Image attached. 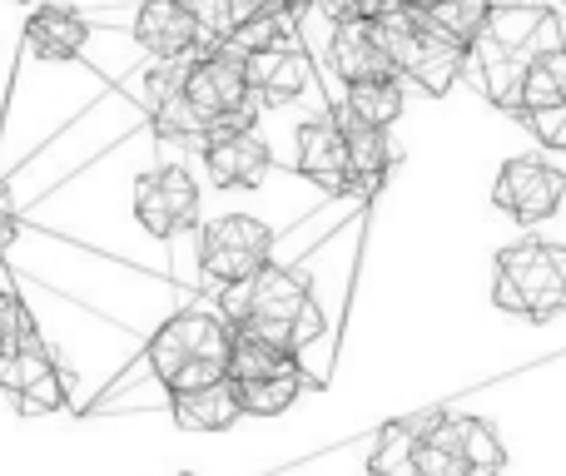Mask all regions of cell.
<instances>
[{"mask_svg":"<svg viewBox=\"0 0 566 476\" xmlns=\"http://www.w3.org/2000/svg\"><path fill=\"white\" fill-rule=\"evenodd\" d=\"M562 45H566V30L552 6H542V0H502V6H492L482 35L468 45L462 80H472L488 105L517 115L522 75Z\"/></svg>","mask_w":566,"mask_h":476,"instance_id":"1","label":"cell"},{"mask_svg":"<svg viewBox=\"0 0 566 476\" xmlns=\"http://www.w3.org/2000/svg\"><path fill=\"white\" fill-rule=\"evenodd\" d=\"M219 313H224V322L234 328V338L264 342V348L289 352V358H298L323 332V318H318V308H313L308 283L289 268H274V263H269L264 273H254L249 283H239V288H224Z\"/></svg>","mask_w":566,"mask_h":476,"instance_id":"2","label":"cell"},{"mask_svg":"<svg viewBox=\"0 0 566 476\" xmlns=\"http://www.w3.org/2000/svg\"><path fill=\"white\" fill-rule=\"evenodd\" d=\"M229 352H234V328L224 322V313L189 308V313H175L149 338L145 358L155 368V378L169 388V398H179V392H199L224 382Z\"/></svg>","mask_w":566,"mask_h":476,"instance_id":"3","label":"cell"},{"mask_svg":"<svg viewBox=\"0 0 566 476\" xmlns=\"http://www.w3.org/2000/svg\"><path fill=\"white\" fill-rule=\"evenodd\" d=\"M492 303L517 318H557L566 313V248L542 239H522L497 253Z\"/></svg>","mask_w":566,"mask_h":476,"instance_id":"4","label":"cell"},{"mask_svg":"<svg viewBox=\"0 0 566 476\" xmlns=\"http://www.w3.org/2000/svg\"><path fill=\"white\" fill-rule=\"evenodd\" d=\"M373 25H378L382 50H388L392 80H412V85H422L428 95H448V89L462 80V60H468V50L452 45V40H442L412 6L388 10V15L373 20Z\"/></svg>","mask_w":566,"mask_h":476,"instance_id":"5","label":"cell"},{"mask_svg":"<svg viewBox=\"0 0 566 476\" xmlns=\"http://www.w3.org/2000/svg\"><path fill=\"white\" fill-rule=\"evenodd\" d=\"M185 99L209 129L254 125V89L244 75V55L234 45H209L185 65Z\"/></svg>","mask_w":566,"mask_h":476,"instance_id":"6","label":"cell"},{"mask_svg":"<svg viewBox=\"0 0 566 476\" xmlns=\"http://www.w3.org/2000/svg\"><path fill=\"white\" fill-rule=\"evenodd\" d=\"M269 253H274L269 224H259L249 214H224L214 224H205V234H199V273L219 288H239V283L269 268Z\"/></svg>","mask_w":566,"mask_h":476,"instance_id":"7","label":"cell"},{"mask_svg":"<svg viewBox=\"0 0 566 476\" xmlns=\"http://www.w3.org/2000/svg\"><path fill=\"white\" fill-rule=\"evenodd\" d=\"M562 199H566V174L557 165H547V159H532V155L507 159L497 169V179H492V204L527 229L547 224L562 209Z\"/></svg>","mask_w":566,"mask_h":476,"instance_id":"8","label":"cell"},{"mask_svg":"<svg viewBox=\"0 0 566 476\" xmlns=\"http://www.w3.org/2000/svg\"><path fill=\"white\" fill-rule=\"evenodd\" d=\"M135 219L145 234L175 239L199 224V184L185 165H159L135 179Z\"/></svg>","mask_w":566,"mask_h":476,"instance_id":"9","label":"cell"},{"mask_svg":"<svg viewBox=\"0 0 566 476\" xmlns=\"http://www.w3.org/2000/svg\"><path fill=\"white\" fill-rule=\"evenodd\" d=\"M244 75H249L254 99H264V105H293V99H303L313 89V60L298 35L279 30L269 45L244 50Z\"/></svg>","mask_w":566,"mask_h":476,"instance_id":"10","label":"cell"},{"mask_svg":"<svg viewBox=\"0 0 566 476\" xmlns=\"http://www.w3.org/2000/svg\"><path fill=\"white\" fill-rule=\"evenodd\" d=\"M199 149H205V169L219 189H259L274 169V149L254 125H219L209 129Z\"/></svg>","mask_w":566,"mask_h":476,"instance_id":"11","label":"cell"},{"mask_svg":"<svg viewBox=\"0 0 566 476\" xmlns=\"http://www.w3.org/2000/svg\"><path fill=\"white\" fill-rule=\"evenodd\" d=\"M298 174L333 199L353 194L348 135H343L338 115H318V119H303L298 125Z\"/></svg>","mask_w":566,"mask_h":476,"instance_id":"12","label":"cell"},{"mask_svg":"<svg viewBox=\"0 0 566 476\" xmlns=\"http://www.w3.org/2000/svg\"><path fill=\"white\" fill-rule=\"evenodd\" d=\"M135 40L159 65H179V60H195L199 50H209L205 30L189 15L185 0H145L135 15Z\"/></svg>","mask_w":566,"mask_h":476,"instance_id":"13","label":"cell"},{"mask_svg":"<svg viewBox=\"0 0 566 476\" xmlns=\"http://www.w3.org/2000/svg\"><path fill=\"white\" fill-rule=\"evenodd\" d=\"M0 392H10L15 412H25V417L65 408V378H60V368L50 362V352L40 348V338L30 342V348L10 352V358H0Z\"/></svg>","mask_w":566,"mask_h":476,"instance_id":"14","label":"cell"},{"mask_svg":"<svg viewBox=\"0 0 566 476\" xmlns=\"http://www.w3.org/2000/svg\"><path fill=\"white\" fill-rule=\"evenodd\" d=\"M185 65H159L149 70V115H155V135L175 139V145H205L209 125L199 119V109L185 99Z\"/></svg>","mask_w":566,"mask_h":476,"instance_id":"15","label":"cell"},{"mask_svg":"<svg viewBox=\"0 0 566 476\" xmlns=\"http://www.w3.org/2000/svg\"><path fill=\"white\" fill-rule=\"evenodd\" d=\"M333 70H338L343 85H363V80H392L388 50H382V35L373 20H343L333 25Z\"/></svg>","mask_w":566,"mask_h":476,"instance_id":"16","label":"cell"},{"mask_svg":"<svg viewBox=\"0 0 566 476\" xmlns=\"http://www.w3.org/2000/svg\"><path fill=\"white\" fill-rule=\"evenodd\" d=\"M448 417L442 408H428V412H412V417H398L378 432L373 442V457H368V476H418V442L428 437L438 422Z\"/></svg>","mask_w":566,"mask_h":476,"instance_id":"17","label":"cell"},{"mask_svg":"<svg viewBox=\"0 0 566 476\" xmlns=\"http://www.w3.org/2000/svg\"><path fill=\"white\" fill-rule=\"evenodd\" d=\"M90 40V25L80 10L70 6H40L35 15L25 20V45L35 60H50V65H65V60H75L80 50H85Z\"/></svg>","mask_w":566,"mask_h":476,"instance_id":"18","label":"cell"},{"mask_svg":"<svg viewBox=\"0 0 566 476\" xmlns=\"http://www.w3.org/2000/svg\"><path fill=\"white\" fill-rule=\"evenodd\" d=\"M343 135H348V165H353V194L358 199H373L382 189V179L392 174L398 165V149H392L388 129H373V125H358V119L338 115Z\"/></svg>","mask_w":566,"mask_h":476,"instance_id":"19","label":"cell"},{"mask_svg":"<svg viewBox=\"0 0 566 476\" xmlns=\"http://www.w3.org/2000/svg\"><path fill=\"white\" fill-rule=\"evenodd\" d=\"M229 388H234V402H239L244 417H279V412H289L293 402H298L303 388H313V378L303 372V362L293 358V362H283V368L264 372V378L229 382Z\"/></svg>","mask_w":566,"mask_h":476,"instance_id":"20","label":"cell"},{"mask_svg":"<svg viewBox=\"0 0 566 476\" xmlns=\"http://www.w3.org/2000/svg\"><path fill=\"white\" fill-rule=\"evenodd\" d=\"M169 408H175V422L185 432H229L244 417L229 382H214V388H199V392H179V398H169Z\"/></svg>","mask_w":566,"mask_h":476,"instance_id":"21","label":"cell"},{"mask_svg":"<svg viewBox=\"0 0 566 476\" xmlns=\"http://www.w3.org/2000/svg\"><path fill=\"white\" fill-rule=\"evenodd\" d=\"M412 10H418L442 40H452V45L468 50L472 40L482 35V25H488L492 0H418Z\"/></svg>","mask_w":566,"mask_h":476,"instance_id":"22","label":"cell"},{"mask_svg":"<svg viewBox=\"0 0 566 476\" xmlns=\"http://www.w3.org/2000/svg\"><path fill=\"white\" fill-rule=\"evenodd\" d=\"M338 115L358 119V125H373V129H388L392 119L402 115V85L398 80H363V85H348Z\"/></svg>","mask_w":566,"mask_h":476,"instance_id":"23","label":"cell"},{"mask_svg":"<svg viewBox=\"0 0 566 476\" xmlns=\"http://www.w3.org/2000/svg\"><path fill=\"white\" fill-rule=\"evenodd\" d=\"M566 99V45L552 50V55H542L537 65L522 75V105H517V119L527 115H542V109L562 105Z\"/></svg>","mask_w":566,"mask_h":476,"instance_id":"24","label":"cell"},{"mask_svg":"<svg viewBox=\"0 0 566 476\" xmlns=\"http://www.w3.org/2000/svg\"><path fill=\"white\" fill-rule=\"evenodd\" d=\"M412 467H418V476H478L468 467V457L458 452V442L448 437V417L418 442V462Z\"/></svg>","mask_w":566,"mask_h":476,"instance_id":"25","label":"cell"},{"mask_svg":"<svg viewBox=\"0 0 566 476\" xmlns=\"http://www.w3.org/2000/svg\"><path fill=\"white\" fill-rule=\"evenodd\" d=\"M30 342H35V322H30V313L20 308L15 293L0 288V358L30 348Z\"/></svg>","mask_w":566,"mask_h":476,"instance_id":"26","label":"cell"},{"mask_svg":"<svg viewBox=\"0 0 566 476\" xmlns=\"http://www.w3.org/2000/svg\"><path fill=\"white\" fill-rule=\"evenodd\" d=\"M185 6H189V15L199 20L209 45H224L229 40V0H185Z\"/></svg>","mask_w":566,"mask_h":476,"instance_id":"27","label":"cell"},{"mask_svg":"<svg viewBox=\"0 0 566 476\" xmlns=\"http://www.w3.org/2000/svg\"><path fill=\"white\" fill-rule=\"evenodd\" d=\"M522 125L537 135V145L562 149V155H566V99H562V105H552V109H542V115H527Z\"/></svg>","mask_w":566,"mask_h":476,"instance_id":"28","label":"cell"},{"mask_svg":"<svg viewBox=\"0 0 566 476\" xmlns=\"http://www.w3.org/2000/svg\"><path fill=\"white\" fill-rule=\"evenodd\" d=\"M10 239H15V199H10V189L0 184V253L10 248Z\"/></svg>","mask_w":566,"mask_h":476,"instance_id":"29","label":"cell"},{"mask_svg":"<svg viewBox=\"0 0 566 476\" xmlns=\"http://www.w3.org/2000/svg\"><path fill=\"white\" fill-rule=\"evenodd\" d=\"M318 6L333 15V25H343V20H363V10H368V0H318Z\"/></svg>","mask_w":566,"mask_h":476,"instance_id":"30","label":"cell"},{"mask_svg":"<svg viewBox=\"0 0 566 476\" xmlns=\"http://www.w3.org/2000/svg\"><path fill=\"white\" fill-rule=\"evenodd\" d=\"M269 6L279 10V15H298L303 6H313V0H269Z\"/></svg>","mask_w":566,"mask_h":476,"instance_id":"31","label":"cell"},{"mask_svg":"<svg viewBox=\"0 0 566 476\" xmlns=\"http://www.w3.org/2000/svg\"><path fill=\"white\" fill-rule=\"evenodd\" d=\"M20 6H35V0H20Z\"/></svg>","mask_w":566,"mask_h":476,"instance_id":"32","label":"cell"},{"mask_svg":"<svg viewBox=\"0 0 566 476\" xmlns=\"http://www.w3.org/2000/svg\"><path fill=\"white\" fill-rule=\"evenodd\" d=\"M402 6H418V0H402Z\"/></svg>","mask_w":566,"mask_h":476,"instance_id":"33","label":"cell"},{"mask_svg":"<svg viewBox=\"0 0 566 476\" xmlns=\"http://www.w3.org/2000/svg\"><path fill=\"white\" fill-rule=\"evenodd\" d=\"M179 476H195V472H179Z\"/></svg>","mask_w":566,"mask_h":476,"instance_id":"34","label":"cell"},{"mask_svg":"<svg viewBox=\"0 0 566 476\" xmlns=\"http://www.w3.org/2000/svg\"><path fill=\"white\" fill-rule=\"evenodd\" d=\"M562 10H566V0H562Z\"/></svg>","mask_w":566,"mask_h":476,"instance_id":"35","label":"cell"}]
</instances>
